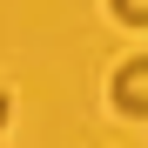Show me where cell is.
Segmentation results:
<instances>
[{"label": "cell", "mask_w": 148, "mask_h": 148, "mask_svg": "<svg viewBox=\"0 0 148 148\" xmlns=\"http://www.w3.org/2000/svg\"><path fill=\"white\" fill-rule=\"evenodd\" d=\"M108 101H114V114H128V121L148 114V61H121V67H114Z\"/></svg>", "instance_id": "6da1fadb"}, {"label": "cell", "mask_w": 148, "mask_h": 148, "mask_svg": "<svg viewBox=\"0 0 148 148\" xmlns=\"http://www.w3.org/2000/svg\"><path fill=\"white\" fill-rule=\"evenodd\" d=\"M121 27H148V0H108Z\"/></svg>", "instance_id": "7a4b0ae2"}, {"label": "cell", "mask_w": 148, "mask_h": 148, "mask_svg": "<svg viewBox=\"0 0 148 148\" xmlns=\"http://www.w3.org/2000/svg\"><path fill=\"white\" fill-rule=\"evenodd\" d=\"M7 108H14V101H7V94H0V128H7Z\"/></svg>", "instance_id": "3957f363"}]
</instances>
